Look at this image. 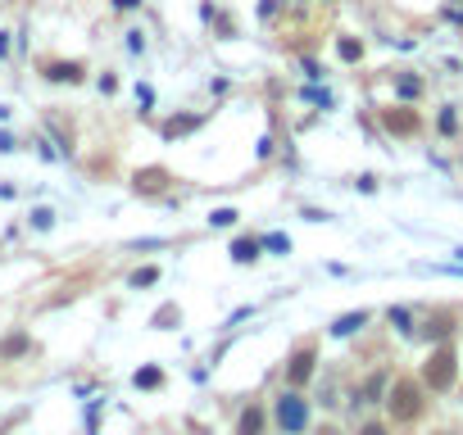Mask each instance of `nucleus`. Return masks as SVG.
<instances>
[{
	"mask_svg": "<svg viewBox=\"0 0 463 435\" xmlns=\"http://www.w3.org/2000/svg\"><path fill=\"white\" fill-rule=\"evenodd\" d=\"M454 377H459V358H454V350H449V345L432 350L427 367H422V381H427L432 390H449V385H454Z\"/></svg>",
	"mask_w": 463,
	"mask_h": 435,
	"instance_id": "1",
	"label": "nucleus"
},
{
	"mask_svg": "<svg viewBox=\"0 0 463 435\" xmlns=\"http://www.w3.org/2000/svg\"><path fill=\"white\" fill-rule=\"evenodd\" d=\"M422 413V390L414 381H395V390H391V417L395 421H414Z\"/></svg>",
	"mask_w": 463,
	"mask_h": 435,
	"instance_id": "2",
	"label": "nucleus"
},
{
	"mask_svg": "<svg viewBox=\"0 0 463 435\" xmlns=\"http://www.w3.org/2000/svg\"><path fill=\"white\" fill-rule=\"evenodd\" d=\"M278 426H282L286 435H295V431L309 426V408H305V399H300V394H282V399H278Z\"/></svg>",
	"mask_w": 463,
	"mask_h": 435,
	"instance_id": "3",
	"label": "nucleus"
},
{
	"mask_svg": "<svg viewBox=\"0 0 463 435\" xmlns=\"http://www.w3.org/2000/svg\"><path fill=\"white\" fill-rule=\"evenodd\" d=\"M309 377H314V350H295V354H291V367H286V381H291V385H305Z\"/></svg>",
	"mask_w": 463,
	"mask_h": 435,
	"instance_id": "4",
	"label": "nucleus"
},
{
	"mask_svg": "<svg viewBox=\"0 0 463 435\" xmlns=\"http://www.w3.org/2000/svg\"><path fill=\"white\" fill-rule=\"evenodd\" d=\"M368 322V313H345V318H336V327H332V335H355L359 327Z\"/></svg>",
	"mask_w": 463,
	"mask_h": 435,
	"instance_id": "5",
	"label": "nucleus"
},
{
	"mask_svg": "<svg viewBox=\"0 0 463 435\" xmlns=\"http://www.w3.org/2000/svg\"><path fill=\"white\" fill-rule=\"evenodd\" d=\"M232 258H236V263H255V258H259V241H236Z\"/></svg>",
	"mask_w": 463,
	"mask_h": 435,
	"instance_id": "6",
	"label": "nucleus"
},
{
	"mask_svg": "<svg viewBox=\"0 0 463 435\" xmlns=\"http://www.w3.org/2000/svg\"><path fill=\"white\" fill-rule=\"evenodd\" d=\"M264 431V413H259V408H245L241 413V435H259Z\"/></svg>",
	"mask_w": 463,
	"mask_h": 435,
	"instance_id": "7",
	"label": "nucleus"
},
{
	"mask_svg": "<svg viewBox=\"0 0 463 435\" xmlns=\"http://www.w3.org/2000/svg\"><path fill=\"white\" fill-rule=\"evenodd\" d=\"M0 354H5V358H19V354H28V335H9V340L5 345H0Z\"/></svg>",
	"mask_w": 463,
	"mask_h": 435,
	"instance_id": "8",
	"label": "nucleus"
},
{
	"mask_svg": "<svg viewBox=\"0 0 463 435\" xmlns=\"http://www.w3.org/2000/svg\"><path fill=\"white\" fill-rule=\"evenodd\" d=\"M386 127H391V132H414L418 118L414 114H386Z\"/></svg>",
	"mask_w": 463,
	"mask_h": 435,
	"instance_id": "9",
	"label": "nucleus"
},
{
	"mask_svg": "<svg viewBox=\"0 0 463 435\" xmlns=\"http://www.w3.org/2000/svg\"><path fill=\"white\" fill-rule=\"evenodd\" d=\"M50 78H55V82H78L82 68L78 64H55V68H50Z\"/></svg>",
	"mask_w": 463,
	"mask_h": 435,
	"instance_id": "10",
	"label": "nucleus"
},
{
	"mask_svg": "<svg viewBox=\"0 0 463 435\" xmlns=\"http://www.w3.org/2000/svg\"><path fill=\"white\" fill-rule=\"evenodd\" d=\"M159 381H164V377H159L155 367H141V372H136V385H146V390H155Z\"/></svg>",
	"mask_w": 463,
	"mask_h": 435,
	"instance_id": "11",
	"label": "nucleus"
},
{
	"mask_svg": "<svg viewBox=\"0 0 463 435\" xmlns=\"http://www.w3.org/2000/svg\"><path fill=\"white\" fill-rule=\"evenodd\" d=\"M209 222H214V227H232V222H236V209H214V214H209Z\"/></svg>",
	"mask_w": 463,
	"mask_h": 435,
	"instance_id": "12",
	"label": "nucleus"
},
{
	"mask_svg": "<svg viewBox=\"0 0 463 435\" xmlns=\"http://www.w3.org/2000/svg\"><path fill=\"white\" fill-rule=\"evenodd\" d=\"M418 91H422V82H418V78H400V95H405V100H414Z\"/></svg>",
	"mask_w": 463,
	"mask_h": 435,
	"instance_id": "13",
	"label": "nucleus"
},
{
	"mask_svg": "<svg viewBox=\"0 0 463 435\" xmlns=\"http://www.w3.org/2000/svg\"><path fill=\"white\" fill-rule=\"evenodd\" d=\"M359 55H364V46H359V41H350V36H345V41H341V59H359Z\"/></svg>",
	"mask_w": 463,
	"mask_h": 435,
	"instance_id": "14",
	"label": "nucleus"
},
{
	"mask_svg": "<svg viewBox=\"0 0 463 435\" xmlns=\"http://www.w3.org/2000/svg\"><path fill=\"white\" fill-rule=\"evenodd\" d=\"M155 277H159L155 268H141V272H136V277H132V285H155Z\"/></svg>",
	"mask_w": 463,
	"mask_h": 435,
	"instance_id": "15",
	"label": "nucleus"
},
{
	"mask_svg": "<svg viewBox=\"0 0 463 435\" xmlns=\"http://www.w3.org/2000/svg\"><path fill=\"white\" fill-rule=\"evenodd\" d=\"M391 322H395L400 331H414V327H409V313H405V308H391Z\"/></svg>",
	"mask_w": 463,
	"mask_h": 435,
	"instance_id": "16",
	"label": "nucleus"
},
{
	"mask_svg": "<svg viewBox=\"0 0 463 435\" xmlns=\"http://www.w3.org/2000/svg\"><path fill=\"white\" fill-rule=\"evenodd\" d=\"M264 245H268V250H286V245H291V241H286V236H278V231H273V236H264Z\"/></svg>",
	"mask_w": 463,
	"mask_h": 435,
	"instance_id": "17",
	"label": "nucleus"
},
{
	"mask_svg": "<svg viewBox=\"0 0 463 435\" xmlns=\"http://www.w3.org/2000/svg\"><path fill=\"white\" fill-rule=\"evenodd\" d=\"M32 222H36V227H50V222H55V214H50V209H36Z\"/></svg>",
	"mask_w": 463,
	"mask_h": 435,
	"instance_id": "18",
	"label": "nucleus"
},
{
	"mask_svg": "<svg viewBox=\"0 0 463 435\" xmlns=\"http://www.w3.org/2000/svg\"><path fill=\"white\" fill-rule=\"evenodd\" d=\"M364 435H386V426H377V421H372V426H364Z\"/></svg>",
	"mask_w": 463,
	"mask_h": 435,
	"instance_id": "19",
	"label": "nucleus"
},
{
	"mask_svg": "<svg viewBox=\"0 0 463 435\" xmlns=\"http://www.w3.org/2000/svg\"><path fill=\"white\" fill-rule=\"evenodd\" d=\"M114 5H118V9H132V5H136V0H114Z\"/></svg>",
	"mask_w": 463,
	"mask_h": 435,
	"instance_id": "20",
	"label": "nucleus"
},
{
	"mask_svg": "<svg viewBox=\"0 0 463 435\" xmlns=\"http://www.w3.org/2000/svg\"><path fill=\"white\" fill-rule=\"evenodd\" d=\"M322 435H336V431H322Z\"/></svg>",
	"mask_w": 463,
	"mask_h": 435,
	"instance_id": "21",
	"label": "nucleus"
}]
</instances>
